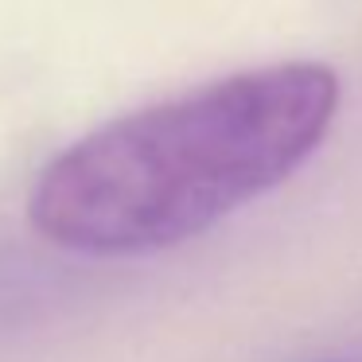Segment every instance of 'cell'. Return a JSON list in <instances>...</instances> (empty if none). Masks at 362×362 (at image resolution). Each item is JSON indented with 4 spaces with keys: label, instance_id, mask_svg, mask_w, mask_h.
Returning a JSON list of instances; mask_svg holds the SVG:
<instances>
[{
    "label": "cell",
    "instance_id": "6da1fadb",
    "mask_svg": "<svg viewBox=\"0 0 362 362\" xmlns=\"http://www.w3.org/2000/svg\"><path fill=\"white\" fill-rule=\"evenodd\" d=\"M339 74L296 59L144 105L63 148L32 183L43 242L82 257H144L281 187L327 141Z\"/></svg>",
    "mask_w": 362,
    "mask_h": 362
}]
</instances>
